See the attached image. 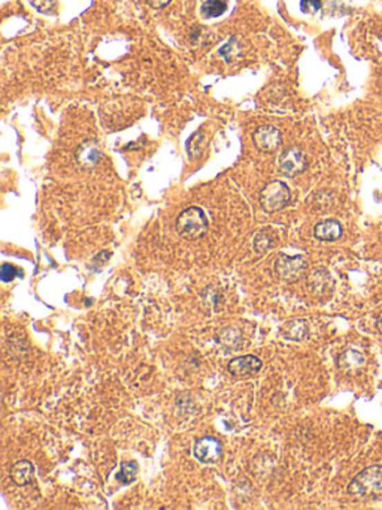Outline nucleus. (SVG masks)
Instances as JSON below:
<instances>
[{
    "label": "nucleus",
    "mask_w": 382,
    "mask_h": 510,
    "mask_svg": "<svg viewBox=\"0 0 382 510\" xmlns=\"http://www.w3.org/2000/svg\"><path fill=\"white\" fill-rule=\"evenodd\" d=\"M253 141L254 146L260 151H263V153H273V151L280 148L282 143V137L281 132L275 126L264 125L254 132Z\"/></svg>",
    "instance_id": "7"
},
{
    "label": "nucleus",
    "mask_w": 382,
    "mask_h": 510,
    "mask_svg": "<svg viewBox=\"0 0 382 510\" xmlns=\"http://www.w3.org/2000/svg\"><path fill=\"white\" fill-rule=\"evenodd\" d=\"M227 11L226 0H206L202 6V14L206 18H217Z\"/></svg>",
    "instance_id": "17"
},
{
    "label": "nucleus",
    "mask_w": 382,
    "mask_h": 510,
    "mask_svg": "<svg viewBox=\"0 0 382 510\" xmlns=\"http://www.w3.org/2000/svg\"><path fill=\"white\" fill-rule=\"evenodd\" d=\"M75 157H76V162L80 164V166L85 169H91L99 165L100 159H102V151L96 141L89 139L78 147V150H76V153H75Z\"/></svg>",
    "instance_id": "10"
},
{
    "label": "nucleus",
    "mask_w": 382,
    "mask_h": 510,
    "mask_svg": "<svg viewBox=\"0 0 382 510\" xmlns=\"http://www.w3.org/2000/svg\"><path fill=\"white\" fill-rule=\"evenodd\" d=\"M309 334V325L304 319H294L282 328V335L291 342H303Z\"/></svg>",
    "instance_id": "14"
},
{
    "label": "nucleus",
    "mask_w": 382,
    "mask_h": 510,
    "mask_svg": "<svg viewBox=\"0 0 382 510\" xmlns=\"http://www.w3.org/2000/svg\"><path fill=\"white\" fill-rule=\"evenodd\" d=\"M366 367V356L356 349H347L338 358V368L348 376L358 374Z\"/></svg>",
    "instance_id": "9"
},
{
    "label": "nucleus",
    "mask_w": 382,
    "mask_h": 510,
    "mask_svg": "<svg viewBox=\"0 0 382 510\" xmlns=\"http://www.w3.org/2000/svg\"><path fill=\"white\" fill-rule=\"evenodd\" d=\"M223 455V443L215 437L199 439L193 446V457L202 464H215Z\"/></svg>",
    "instance_id": "6"
},
{
    "label": "nucleus",
    "mask_w": 382,
    "mask_h": 510,
    "mask_svg": "<svg viewBox=\"0 0 382 510\" xmlns=\"http://www.w3.org/2000/svg\"><path fill=\"white\" fill-rule=\"evenodd\" d=\"M308 168V157L299 147H291L285 150L280 157V171L285 177H298Z\"/></svg>",
    "instance_id": "5"
},
{
    "label": "nucleus",
    "mask_w": 382,
    "mask_h": 510,
    "mask_svg": "<svg viewBox=\"0 0 382 510\" xmlns=\"http://www.w3.org/2000/svg\"><path fill=\"white\" fill-rule=\"evenodd\" d=\"M236 44H237V41L235 39V37H232V41L228 42V44H226V45L223 46V49L219 50V54H221L226 60L230 62V60L233 59V55H237V53H236V51H233V46H235Z\"/></svg>",
    "instance_id": "21"
},
{
    "label": "nucleus",
    "mask_w": 382,
    "mask_h": 510,
    "mask_svg": "<svg viewBox=\"0 0 382 510\" xmlns=\"http://www.w3.org/2000/svg\"><path fill=\"white\" fill-rule=\"evenodd\" d=\"M35 479V467L30 461H17L11 468V480L17 486H26Z\"/></svg>",
    "instance_id": "12"
},
{
    "label": "nucleus",
    "mask_w": 382,
    "mask_h": 510,
    "mask_svg": "<svg viewBox=\"0 0 382 510\" xmlns=\"http://www.w3.org/2000/svg\"><path fill=\"white\" fill-rule=\"evenodd\" d=\"M206 138L200 134V132H197V134H194L193 137H191L188 139L187 143V151H188V156L191 159H197L203 155L205 151V147H206Z\"/></svg>",
    "instance_id": "16"
},
{
    "label": "nucleus",
    "mask_w": 382,
    "mask_h": 510,
    "mask_svg": "<svg viewBox=\"0 0 382 510\" xmlns=\"http://www.w3.org/2000/svg\"><path fill=\"white\" fill-rule=\"evenodd\" d=\"M342 234H343L342 225L334 219L322 220L313 228L315 238L320 241H336L342 237Z\"/></svg>",
    "instance_id": "11"
},
{
    "label": "nucleus",
    "mask_w": 382,
    "mask_h": 510,
    "mask_svg": "<svg viewBox=\"0 0 382 510\" xmlns=\"http://www.w3.org/2000/svg\"><path fill=\"white\" fill-rule=\"evenodd\" d=\"M21 271H18L15 267H12L11 263H3L2 265V270H0V279H2V281L8 283V281H12L17 276H20Z\"/></svg>",
    "instance_id": "19"
},
{
    "label": "nucleus",
    "mask_w": 382,
    "mask_h": 510,
    "mask_svg": "<svg viewBox=\"0 0 382 510\" xmlns=\"http://www.w3.org/2000/svg\"><path fill=\"white\" fill-rule=\"evenodd\" d=\"M300 8L303 12L313 14V12L320 11L321 0H300Z\"/></svg>",
    "instance_id": "20"
},
{
    "label": "nucleus",
    "mask_w": 382,
    "mask_h": 510,
    "mask_svg": "<svg viewBox=\"0 0 382 510\" xmlns=\"http://www.w3.org/2000/svg\"><path fill=\"white\" fill-rule=\"evenodd\" d=\"M263 362L254 355H244L232 360L227 364V371L235 377H248L260 371Z\"/></svg>",
    "instance_id": "8"
},
{
    "label": "nucleus",
    "mask_w": 382,
    "mask_h": 510,
    "mask_svg": "<svg viewBox=\"0 0 382 510\" xmlns=\"http://www.w3.org/2000/svg\"><path fill=\"white\" fill-rule=\"evenodd\" d=\"M376 326H378V329H379V333L382 334V311H381V315L378 316V320H376Z\"/></svg>",
    "instance_id": "23"
},
{
    "label": "nucleus",
    "mask_w": 382,
    "mask_h": 510,
    "mask_svg": "<svg viewBox=\"0 0 382 510\" xmlns=\"http://www.w3.org/2000/svg\"><path fill=\"white\" fill-rule=\"evenodd\" d=\"M253 247H254V252H255L257 254H263V253H266L267 250H271V249H273V247H275L273 237H271V235L267 234V231H260V232L257 234L255 237H254Z\"/></svg>",
    "instance_id": "18"
},
{
    "label": "nucleus",
    "mask_w": 382,
    "mask_h": 510,
    "mask_svg": "<svg viewBox=\"0 0 382 510\" xmlns=\"http://www.w3.org/2000/svg\"><path fill=\"white\" fill-rule=\"evenodd\" d=\"M138 471H139L138 462H135V461H122L120 471L117 473V480L121 482V484H124V485H129V484H131V482L136 480Z\"/></svg>",
    "instance_id": "15"
},
{
    "label": "nucleus",
    "mask_w": 382,
    "mask_h": 510,
    "mask_svg": "<svg viewBox=\"0 0 382 510\" xmlns=\"http://www.w3.org/2000/svg\"><path fill=\"white\" fill-rule=\"evenodd\" d=\"M147 3L154 9H161V8L167 6L170 3V0H147Z\"/></svg>",
    "instance_id": "22"
},
{
    "label": "nucleus",
    "mask_w": 382,
    "mask_h": 510,
    "mask_svg": "<svg viewBox=\"0 0 382 510\" xmlns=\"http://www.w3.org/2000/svg\"><path fill=\"white\" fill-rule=\"evenodd\" d=\"M208 231V219L199 206H188L176 219V232L185 240H197Z\"/></svg>",
    "instance_id": "2"
},
{
    "label": "nucleus",
    "mask_w": 382,
    "mask_h": 510,
    "mask_svg": "<svg viewBox=\"0 0 382 510\" xmlns=\"http://www.w3.org/2000/svg\"><path fill=\"white\" fill-rule=\"evenodd\" d=\"M290 188L282 182L267 183L260 193V204L267 213H276L284 210L290 204Z\"/></svg>",
    "instance_id": "3"
},
{
    "label": "nucleus",
    "mask_w": 382,
    "mask_h": 510,
    "mask_svg": "<svg viewBox=\"0 0 382 510\" xmlns=\"http://www.w3.org/2000/svg\"><path fill=\"white\" fill-rule=\"evenodd\" d=\"M273 267L280 279L286 283H294L302 279L304 271L308 268V262L300 254H298V256H289V254L281 253L276 258Z\"/></svg>",
    "instance_id": "4"
},
{
    "label": "nucleus",
    "mask_w": 382,
    "mask_h": 510,
    "mask_svg": "<svg viewBox=\"0 0 382 510\" xmlns=\"http://www.w3.org/2000/svg\"><path fill=\"white\" fill-rule=\"evenodd\" d=\"M331 286H333V281H331L330 274L322 270L312 272L308 279V288L312 294L317 297H322V295L329 294V292L331 290Z\"/></svg>",
    "instance_id": "13"
},
{
    "label": "nucleus",
    "mask_w": 382,
    "mask_h": 510,
    "mask_svg": "<svg viewBox=\"0 0 382 510\" xmlns=\"http://www.w3.org/2000/svg\"><path fill=\"white\" fill-rule=\"evenodd\" d=\"M348 493L358 498H382V466L361 470L348 485Z\"/></svg>",
    "instance_id": "1"
}]
</instances>
